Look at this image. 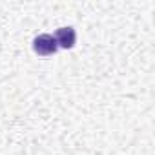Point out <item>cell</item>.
I'll return each instance as SVG.
<instances>
[{
    "mask_svg": "<svg viewBox=\"0 0 155 155\" xmlns=\"http://www.w3.org/2000/svg\"><path fill=\"white\" fill-rule=\"evenodd\" d=\"M33 51L38 57H51V55H55L58 51V46H57L55 37L49 35V33L37 35L33 38Z\"/></svg>",
    "mask_w": 155,
    "mask_h": 155,
    "instance_id": "obj_1",
    "label": "cell"
},
{
    "mask_svg": "<svg viewBox=\"0 0 155 155\" xmlns=\"http://www.w3.org/2000/svg\"><path fill=\"white\" fill-rule=\"evenodd\" d=\"M55 40H57V46L62 48V49H71L75 46V40H77V33L71 26H64V28H58L57 33H55Z\"/></svg>",
    "mask_w": 155,
    "mask_h": 155,
    "instance_id": "obj_2",
    "label": "cell"
}]
</instances>
